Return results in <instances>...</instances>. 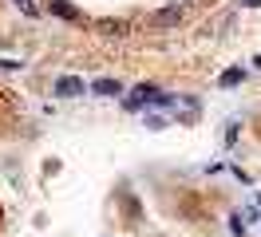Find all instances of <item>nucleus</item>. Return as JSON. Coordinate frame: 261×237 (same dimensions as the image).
Masks as SVG:
<instances>
[{
	"mask_svg": "<svg viewBox=\"0 0 261 237\" xmlns=\"http://www.w3.org/2000/svg\"><path fill=\"white\" fill-rule=\"evenodd\" d=\"M178 20H182V8H166V12L154 16V24H163V28L166 24H178Z\"/></svg>",
	"mask_w": 261,
	"mask_h": 237,
	"instance_id": "20e7f679",
	"label": "nucleus"
},
{
	"mask_svg": "<svg viewBox=\"0 0 261 237\" xmlns=\"http://www.w3.org/2000/svg\"><path fill=\"white\" fill-rule=\"evenodd\" d=\"M48 4H51V12H56V16H64V20H80V12H75L67 0H48Z\"/></svg>",
	"mask_w": 261,
	"mask_h": 237,
	"instance_id": "7ed1b4c3",
	"label": "nucleus"
},
{
	"mask_svg": "<svg viewBox=\"0 0 261 237\" xmlns=\"http://www.w3.org/2000/svg\"><path fill=\"white\" fill-rule=\"evenodd\" d=\"M154 95H159V91H154L150 83H143V87H135V91L127 95V103H123V107H127V111H143L150 99H154Z\"/></svg>",
	"mask_w": 261,
	"mask_h": 237,
	"instance_id": "f257e3e1",
	"label": "nucleus"
},
{
	"mask_svg": "<svg viewBox=\"0 0 261 237\" xmlns=\"http://www.w3.org/2000/svg\"><path fill=\"white\" fill-rule=\"evenodd\" d=\"M95 95H119V79H99Z\"/></svg>",
	"mask_w": 261,
	"mask_h": 237,
	"instance_id": "39448f33",
	"label": "nucleus"
},
{
	"mask_svg": "<svg viewBox=\"0 0 261 237\" xmlns=\"http://www.w3.org/2000/svg\"><path fill=\"white\" fill-rule=\"evenodd\" d=\"M56 95H60V99L83 95V79H75V75H64V79H56Z\"/></svg>",
	"mask_w": 261,
	"mask_h": 237,
	"instance_id": "f03ea898",
	"label": "nucleus"
},
{
	"mask_svg": "<svg viewBox=\"0 0 261 237\" xmlns=\"http://www.w3.org/2000/svg\"><path fill=\"white\" fill-rule=\"evenodd\" d=\"M20 8H24V16H40V8H36V0H16Z\"/></svg>",
	"mask_w": 261,
	"mask_h": 237,
	"instance_id": "0eeeda50",
	"label": "nucleus"
},
{
	"mask_svg": "<svg viewBox=\"0 0 261 237\" xmlns=\"http://www.w3.org/2000/svg\"><path fill=\"white\" fill-rule=\"evenodd\" d=\"M245 4H249V8H257V4H261V0H245Z\"/></svg>",
	"mask_w": 261,
	"mask_h": 237,
	"instance_id": "6e6552de",
	"label": "nucleus"
},
{
	"mask_svg": "<svg viewBox=\"0 0 261 237\" xmlns=\"http://www.w3.org/2000/svg\"><path fill=\"white\" fill-rule=\"evenodd\" d=\"M242 79H245V71H242V67H233V71H226V75H222V87H238Z\"/></svg>",
	"mask_w": 261,
	"mask_h": 237,
	"instance_id": "423d86ee",
	"label": "nucleus"
}]
</instances>
